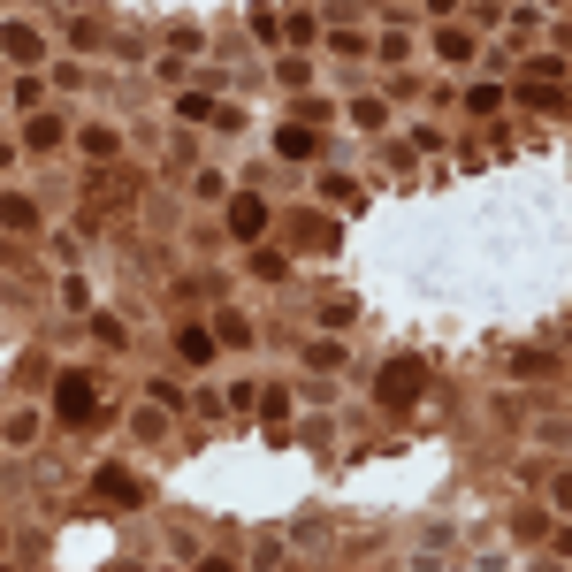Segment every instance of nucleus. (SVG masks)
Returning a JSON list of instances; mask_svg holds the SVG:
<instances>
[{
    "instance_id": "nucleus-1",
    "label": "nucleus",
    "mask_w": 572,
    "mask_h": 572,
    "mask_svg": "<svg viewBox=\"0 0 572 572\" xmlns=\"http://www.w3.org/2000/svg\"><path fill=\"white\" fill-rule=\"evenodd\" d=\"M76 412H92V389H84V374L61 381V419H76Z\"/></svg>"
},
{
    "instance_id": "nucleus-2",
    "label": "nucleus",
    "mask_w": 572,
    "mask_h": 572,
    "mask_svg": "<svg viewBox=\"0 0 572 572\" xmlns=\"http://www.w3.org/2000/svg\"><path fill=\"white\" fill-rule=\"evenodd\" d=\"M419 389V366H397V374H381V397H412Z\"/></svg>"
}]
</instances>
